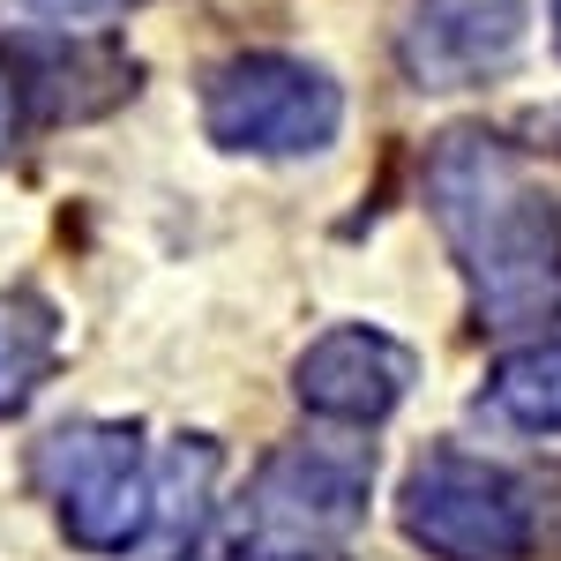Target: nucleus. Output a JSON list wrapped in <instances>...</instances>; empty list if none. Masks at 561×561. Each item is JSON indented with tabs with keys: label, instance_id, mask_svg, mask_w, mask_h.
<instances>
[{
	"label": "nucleus",
	"instance_id": "10",
	"mask_svg": "<svg viewBox=\"0 0 561 561\" xmlns=\"http://www.w3.org/2000/svg\"><path fill=\"white\" fill-rule=\"evenodd\" d=\"M486 404L531 434H561V345H524L494 367Z\"/></svg>",
	"mask_w": 561,
	"mask_h": 561
},
{
	"label": "nucleus",
	"instance_id": "4",
	"mask_svg": "<svg viewBox=\"0 0 561 561\" xmlns=\"http://www.w3.org/2000/svg\"><path fill=\"white\" fill-rule=\"evenodd\" d=\"M345 98L322 68L285 60V53H240L225 60L203 90V128L225 150H255V158H300L337 142Z\"/></svg>",
	"mask_w": 561,
	"mask_h": 561
},
{
	"label": "nucleus",
	"instance_id": "9",
	"mask_svg": "<svg viewBox=\"0 0 561 561\" xmlns=\"http://www.w3.org/2000/svg\"><path fill=\"white\" fill-rule=\"evenodd\" d=\"M53 352H60L53 307L31 300V293H0V412H15V404L45 382Z\"/></svg>",
	"mask_w": 561,
	"mask_h": 561
},
{
	"label": "nucleus",
	"instance_id": "14",
	"mask_svg": "<svg viewBox=\"0 0 561 561\" xmlns=\"http://www.w3.org/2000/svg\"><path fill=\"white\" fill-rule=\"evenodd\" d=\"M187 561H210V554H187Z\"/></svg>",
	"mask_w": 561,
	"mask_h": 561
},
{
	"label": "nucleus",
	"instance_id": "6",
	"mask_svg": "<svg viewBox=\"0 0 561 561\" xmlns=\"http://www.w3.org/2000/svg\"><path fill=\"white\" fill-rule=\"evenodd\" d=\"M307 412H322V420H345V427H375L382 412L404 404V389H412V352L382 337V330H330V337H314L300 352V375H293Z\"/></svg>",
	"mask_w": 561,
	"mask_h": 561
},
{
	"label": "nucleus",
	"instance_id": "3",
	"mask_svg": "<svg viewBox=\"0 0 561 561\" xmlns=\"http://www.w3.org/2000/svg\"><path fill=\"white\" fill-rule=\"evenodd\" d=\"M31 472H38L45 502L60 510V531L90 554H128L158 524V465L135 427L83 420V427L45 434Z\"/></svg>",
	"mask_w": 561,
	"mask_h": 561
},
{
	"label": "nucleus",
	"instance_id": "13",
	"mask_svg": "<svg viewBox=\"0 0 561 561\" xmlns=\"http://www.w3.org/2000/svg\"><path fill=\"white\" fill-rule=\"evenodd\" d=\"M554 45H561V0H554Z\"/></svg>",
	"mask_w": 561,
	"mask_h": 561
},
{
	"label": "nucleus",
	"instance_id": "11",
	"mask_svg": "<svg viewBox=\"0 0 561 561\" xmlns=\"http://www.w3.org/2000/svg\"><path fill=\"white\" fill-rule=\"evenodd\" d=\"M23 8H38V15H68V23H76V15H105L113 0H23Z\"/></svg>",
	"mask_w": 561,
	"mask_h": 561
},
{
	"label": "nucleus",
	"instance_id": "7",
	"mask_svg": "<svg viewBox=\"0 0 561 561\" xmlns=\"http://www.w3.org/2000/svg\"><path fill=\"white\" fill-rule=\"evenodd\" d=\"M524 45V0H420L404 31V68L427 90H465Z\"/></svg>",
	"mask_w": 561,
	"mask_h": 561
},
{
	"label": "nucleus",
	"instance_id": "12",
	"mask_svg": "<svg viewBox=\"0 0 561 561\" xmlns=\"http://www.w3.org/2000/svg\"><path fill=\"white\" fill-rule=\"evenodd\" d=\"M8 128H15V83L0 76V142H8Z\"/></svg>",
	"mask_w": 561,
	"mask_h": 561
},
{
	"label": "nucleus",
	"instance_id": "1",
	"mask_svg": "<svg viewBox=\"0 0 561 561\" xmlns=\"http://www.w3.org/2000/svg\"><path fill=\"white\" fill-rule=\"evenodd\" d=\"M427 203L486 330L561 314V217L494 135H449L427 158Z\"/></svg>",
	"mask_w": 561,
	"mask_h": 561
},
{
	"label": "nucleus",
	"instance_id": "5",
	"mask_svg": "<svg viewBox=\"0 0 561 561\" xmlns=\"http://www.w3.org/2000/svg\"><path fill=\"white\" fill-rule=\"evenodd\" d=\"M404 531L442 561H524L539 547V510L510 472L465 449H434L404 479Z\"/></svg>",
	"mask_w": 561,
	"mask_h": 561
},
{
	"label": "nucleus",
	"instance_id": "8",
	"mask_svg": "<svg viewBox=\"0 0 561 561\" xmlns=\"http://www.w3.org/2000/svg\"><path fill=\"white\" fill-rule=\"evenodd\" d=\"M23 68H31L23 90L45 121H83L135 90V60H121L113 45H38V53H23Z\"/></svg>",
	"mask_w": 561,
	"mask_h": 561
},
{
	"label": "nucleus",
	"instance_id": "2",
	"mask_svg": "<svg viewBox=\"0 0 561 561\" xmlns=\"http://www.w3.org/2000/svg\"><path fill=\"white\" fill-rule=\"evenodd\" d=\"M367 449L293 442L262 457L240 502V561H345L367 524Z\"/></svg>",
	"mask_w": 561,
	"mask_h": 561
}]
</instances>
